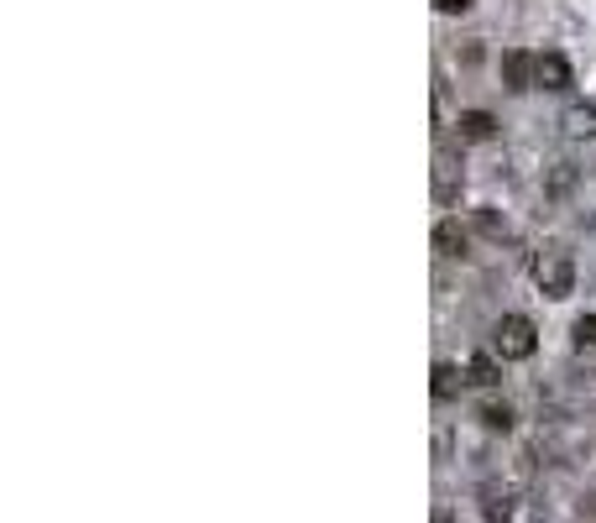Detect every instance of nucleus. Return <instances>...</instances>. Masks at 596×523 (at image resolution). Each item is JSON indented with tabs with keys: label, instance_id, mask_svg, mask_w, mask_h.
Returning <instances> with one entry per match:
<instances>
[{
	"label": "nucleus",
	"instance_id": "1",
	"mask_svg": "<svg viewBox=\"0 0 596 523\" xmlns=\"http://www.w3.org/2000/svg\"><path fill=\"white\" fill-rule=\"evenodd\" d=\"M534 283L544 299H570V288H576V262H570L565 246H544L534 257Z\"/></svg>",
	"mask_w": 596,
	"mask_h": 523
},
{
	"label": "nucleus",
	"instance_id": "2",
	"mask_svg": "<svg viewBox=\"0 0 596 523\" xmlns=\"http://www.w3.org/2000/svg\"><path fill=\"white\" fill-rule=\"evenodd\" d=\"M534 346H539L534 325L523 320V314H502L497 330H492V351H497L502 361H529V356H534Z\"/></svg>",
	"mask_w": 596,
	"mask_h": 523
},
{
	"label": "nucleus",
	"instance_id": "3",
	"mask_svg": "<svg viewBox=\"0 0 596 523\" xmlns=\"http://www.w3.org/2000/svg\"><path fill=\"white\" fill-rule=\"evenodd\" d=\"M513 508H518V492L508 482H487V487H481V518H487V523H508Z\"/></svg>",
	"mask_w": 596,
	"mask_h": 523
},
{
	"label": "nucleus",
	"instance_id": "4",
	"mask_svg": "<svg viewBox=\"0 0 596 523\" xmlns=\"http://www.w3.org/2000/svg\"><path fill=\"white\" fill-rule=\"evenodd\" d=\"M534 63H539V58H529L523 48H508V53H502V79H508V89H513V95H523V89H534Z\"/></svg>",
	"mask_w": 596,
	"mask_h": 523
},
{
	"label": "nucleus",
	"instance_id": "5",
	"mask_svg": "<svg viewBox=\"0 0 596 523\" xmlns=\"http://www.w3.org/2000/svg\"><path fill=\"white\" fill-rule=\"evenodd\" d=\"M534 84H539V89H570L576 79H570V63H565L560 53H539V63H534Z\"/></svg>",
	"mask_w": 596,
	"mask_h": 523
},
{
	"label": "nucleus",
	"instance_id": "6",
	"mask_svg": "<svg viewBox=\"0 0 596 523\" xmlns=\"http://www.w3.org/2000/svg\"><path fill=\"white\" fill-rule=\"evenodd\" d=\"M461 142H492L497 136V116H487V110H461Z\"/></svg>",
	"mask_w": 596,
	"mask_h": 523
},
{
	"label": "nucleus",
	"instance_id": "7",
	"mask_svg": "<svg viewBox=\"0 0 596 523\" xmlns=\"http://www.w3.org/2000/svg\"><path fill=\"white\" fill-rule=\"evenodd\" d=\"M434 252H440V257H461L466 252V231L455 220H440V225H434Z\"/></svg>",
	"mask_w": 596,
	"mask_h": 523
},
{
	"label": "nucleus",
	"instance_id": "8",
	"mask_svg": "<svg viewBox=\"0 0 596 523\" xmlns=\"http://www.w3.org/2000/svg\"><path fill=\"white\" fill-rule=\"evenodd\" d=\"M466 382H471V388H492V382H497V361H492L487 351H476V356L466 361Z\"/></svg>",
	"mask_w": 596,
	"mask_h": 523
},
{
	"label": "nucleus",
	"instance_id": "9",
	"mask_svg": "<svg viewBox=\"0 0 596 523\" xmlns=\"http://www.w3.org/2000/svg\"><path fill=\"white\" fill-rule=\"evenodd\" d=\"M461 367H450V361H440V367H434V398H450V393H461Z\"/></svg>",
	"mask_w": 596,
	"mask_h": 523
},
{
	"label": "nucleus",
	"instance_id": "10",
	"mask_svg": "<svg viewBox=\"0 0 596 523\" xmlns=\"http://www.w3.org/2000/svg\"><path fill=\"white\" fill-rule=\"evenodd\" d=\"M481 419H487V429H502V435H508V429H513V408L508 403H487V408H481Z\"/></svg>",
	"mask_w": 596,
	"mask_h": 523
},
{
	"label": "nucleus",
	"instance_id": "11",
	"mask_svg": "<svg viewBox=\"0 0 596 523\" xmlns=\"http://www.w3.org/2000/svg\"><path fill=\"white\" fill-rule=\"evenodd\" d=\"M570 335H576V351H596V314H581Z\"/></svg>",
	"mask_w": 596,
	"mask_h": 523
},
{
	"label": "nucleus",
	"instance_id": "12",
	"mask_svg": "<svg viewBox=\"0 0 596 523\" xmlns=\"http://www.w3.org/2000/svg\"><path fill=\"white\" fill-rule=\"evenodd\" d=\"M434 194H440L445 204L455 199V163H440V168H434Z\"/></svg>",
	"mask_w": 596,
	"mask_h": 523
},
{
	"label": "nucleus",
	"instance_id": "13",
	"mask_svg": "<svg viewBox=\"0 0 596 523\" xmlns=\"http://www.w3.org/2000/svg\"><path fill=\"white\" fill-rule=\"evenodd\" d=\"M565 121H570V131H576V136H591V131H596V110H591V105H581V110H570Z\"/></svg>",
	"mask_w": 596,
	"mask_h": 523
},
{
	"label": "nucleus",
	"instance_id": "14",
	"mask_svg": "<svg viewBox=\"0 0 596 523\" xmlns=\"http://www.w3.org/2000/svg\"><path fill=\"white\" fill-rule=\"evenodd\" d=\"M434 6H440L445 16H466V11H471V0H434Z\"/></svg>",
	"mask_w": 596,
	"mask_h": 523
},
{
	"label": "nucleus",
	"instance_id": "15",
	"mask_svg": "<svg viewBox=\"0 0 596 523\" xmlns=\"http://www.w3.org/2000/svg\"><path fill=\"white\" fill-rule=\"evenodd\" d=\"M481 231H487V236H502V231H508V225H502L492 210H481Z\"/></svg>",
	"mask_w": 596,
	"mask_h": 523
},
{
	"label": "nucleus",
	"instance_id": "16",
	"mask_svg": "<svg viewBox=\"0 0 596 523\" xmlns=\"http://www.w3.org/2000/svg\"><path fill=\"white\" fill-rule=\"evenodd\" d=\"M440 523H445V518H440Z\"/></svg>",
	"mask_w": 596,
	"mask_h": 523
}]
</instances>
